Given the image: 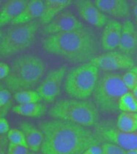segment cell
I'll list each match as a JSON object with an SVG mask.
<instances>
[{"instance_id": "cell-30", "label": "cell", "mask_w": 137, "mask_h": 154, "mask_svg": "<svg viewBox=\"0 0 137 154\" xmlns=\"http://www.w3.org/2000/svg\"><path fill=\"white\" fill-rule=\"evenodd\" d=\"M10 130H11L10 129V125L7 119L4 117H1L0 118V134L2 135L8 134Z\"/></svg>"}, {"instance_id": "cell-29", "label": "cell", "mask_w": 137, "mask_h": 154, "mask_svg": "<svg viewBox=\"0 0 137 154\" xmlns=\"http://www.w3.org/2000/svg\"><path fill=\"white\" fill-rule=\"evenodd\" d=\"M11 73V68L5 63H0V79H5Z\"/></svg>"}, {"instance_id": "cell-14", "label": "cell", "mask_w": 137, "mask_h": 154, "mask_svg": "<svg viewBox=\"0 0 137 154\" xmlns=\"http://www.w3.org/2000/svg\"><path fill=\"white\" fill-rule=\"evenodd\" d=\"M119 49L128 55L137 51V28L130 20H126L123 24Z\"/></svg>"}, {"instance_id": "cell-6", "label": "cell", "mask_w": 137, "mask_h": 154, "mask_svg": "<svg viewBox=\"0 0 137 154\" xmlns=\"http://www.w3.org/2000/svg\"><path fill=\"white\" fill-rule=\"evenodd\" d=\"M130 90L123 78L117 73H104L98 77L94 96L98 107L103 112H111L119 110L118 103L122 96Z\"/></svg>"}, {"instance_id": "cell-4", "label": "cell", "mask_w": 137, "mask_h": 154, "mask_svg": "<svg viewBox=\"0 0 137 154\" xmlns=\"http://www.w3.org/2000/svg\"><path fill=\"white\" fill-rule=\"evenodd\" d=\"M50 116L84 127L96 124L98 118L97 109L92 103L76 99H62L56 102L48 112Z\"/></svg>"}, {"instance_id": "cell-11", "label": "cell", "mask_w": 137, "mask_h": 154, "mask_svg": "<svg viewBox=\"0 0 137 154\" xmlns=\"http://www.w3.org/2000/svg\"><path fill=\"white\" fill-rule=\"evenodd\" d=\"M83 28V24L73 13L70 11H64L45 26L43 28V32L50 35L58 33L76 31Z\"/></svg>"}, {"instance_id": "cell-3", "label": "cell", "mask_w": 137, "mask_h": 154, "mask_svg": "<svg viewBox=\"0 0 137 154\" xmlns=\"http://www.w3.org/2000/svg\"><path fill=\"white\" fill-rule=\"evenodd\" d=\"M45 72L46 64L41 58L35 55H24L13 63L5 83L13 91L27 90L41 80Z\"/></svg>"}, {"instance_id": "cell-32", "label": "cell", "mask_w": 137, "mask_h": 154, "mask_svg": "<svg viewBox=\"0 0 137 154\" xmlns=\"http://www.w3.org/2000/svg\"><path fill=\"white\" fill-rule=\"evenodd\" d=\"M133 16H134L135 19H136V22H137V3L135 5V6L133 7Z\"/></svg>"}, {"instance_id": "cell-17", "label": "cell", "mask_w": 137, "mask_h": 154, "mask_svg": "<svg viewBox=\"0 0 137 154\" xmlns=\"http://www.w3.org/2000/svg\"><path fill=\"white\" fill-rule=\"evenodd\" d=\"M44 9V1L30 0L24 11L11 22L12 25L25 24L41 17Z\"/></svg>"}, {"instance_id": "cell-19", "label": "cell", "mask_w": 137, "mask_h": 154, "mask_svg": "<svg viewBox=\"0 0 137 154\" xmlns=\"http://www.w3.org/2000/svg\"><path fill=\"white\" fill-rule=\"evenodd\" d=\"M71 3V0H46L44 1V9L40 17L42 24L46 25Z\"/></svg>"}, {"instance_id": "cell-31", "label": "cell", "mask_w": 137, "mask_h": 154, "mask_svg": "<svg viewBox=\"0 0 137 154\" xmlns=\"http://www.w3.org/2000/svg\"><path fill=\"white\" fill-rule=\"evenodd\" d=\"M82 154H103V150L99 145H95L88 148Z\"/></svg>"}, {"instance_id": "cell-23", "label": "cell", "mask_w": 137, "mask_h": 154, "mask_svg": "<svg viewBox=\"0 0 137 154\" xmlns=\"http://www.w3.org/2000/svg\"><path fill=\"white\" fill-rule=\"evenodd\" d=\"M118 109L121 112H137V98L132 91L128 92L120 98Z\"/></svg>"}, {"instance_id": "cell-20", "label": "cell", "mask_w": 137, "mask_h": 154, "mask_svg": "<svg viewBox=\"0 0 137 154\" xmlns=\"http://www.w3.org/2000/svg\"><path fill=\"white\" fill-rule=\"evenodd\" d=\"M13 112L28 118H40L46 112V107L39 103L18 104L13 107Z\"/></svg>"}, {"instance_id": "cell-34", "label": "cell", "mask_w": 137, "mask_h": 154, "mask_svg": "<svg viewBox=\"0 0 137 154\" xmlns=\"http://www.w3.org/2000/svg\"><path fill=\"white\" fill-rule=\"evenodd\" d=\"M132 93H133V95H134L135 96H136V98H137V85L136 87H135L134 89L132 90Z\"/></svg>"}, {"instance_id": "cell-26", "label": "cell", "mask_w": 137, "mask_h": 154, "mask_svg": "<svg viewBox=\"0 0 137 154\" xmlns=\"http://www.w3.org/2000/svg\"><path fill=\"white\" fill-rule=\"evenodd\" d=\"M11 93L9 90L6 88H2L0 91V108H1V117H3V115L5 111V107L9 109L11 104Z\"/></svg>"}, {"instance_id": "cell-7", "label": "cell", "mask_w": 137, "mask_h": 154, "mask_svg": "<svg viewBox=\"0 0 137 154\" xmlns=\"http://www.w3.org/2000/svg\"><path fill=\"white\" fill-rule=\"evenodd\" d=\"M39 28L37 21L12 25L0 33V54L9 57L31 46Z\"/></svg>"}, {"instance_id": "cell-15", "label": "cell", "mask_w": 137, "mask_h": 154, "mask_svg": "<svg viewBox=\"0 0 137 154\" xmlns=\"http://www.w3.org/2000/svg\"><path fill=\"white\" fill-rule=\"evenodd\" d=\"M95 5L103 13L115 18H126L129 15V5L125 0H96Z\"/></svg>"}, {"instance_id": "cell-12", "label": "cell", "mask_w": 137, "mask_h": 154, "mask_svg": "<svg viewBox=\"0 0 137 154\" xmlns=\"http://www.w3.org/2000/svg\"><path fill=\"white\" fill-rule=\"evenodd\" d=\"M78 12L83 20L96 27H103L107 23V18L91 1L79 0L76 2Z\"/></svg>"}, {"instance_id": "cell-27", "label": "cell", "mask_w": 137, "mask_h": 154, "mask_svg": "<svg viewBox=\"0 0 137 154\" xmlns=\"http://www.w3.org/2000/svg\"><path fill=\"white\" fill-rule=\"evenodd\" d=\"M103 154H126L125 149L115 145V144L106 142L101 146Z\"/></svg>"}, {"instance_id": "cell-13", "label": "cell", "mask_w": 137, "mask_h": 154, "mask_svg": "<svg viewBox=\"0 0 137 154\" xmlns=\"http://www.w3.org/2000/svg\"><path fill=\"white\" fill-rule=\"evenodd\" d=\"M123 30V24L117 20L108 21L101 35V46L106 51H113L119 48Z\"/></svg>"}, {"instance_id": "cell-22", "label": "cell", "mask_w": 137, "mask_h": 154, "mask_svg": "<svg viewBox=\"0 0 137 154\" xmlns=\"http://www.w3.org/2000/svg\"><path fill=\"white\" fill-rule=\"evenodd\" d=\"M14 99L18 104H29L39 103L41 98L35 90H25L16 92L14 95Z\"/></svg>"}, {"instance_id": "cell-33", "label": "cell", "mask_w": 137, "mask_h": 154, "mask_svg": "<svg viewBox=\"0 0 137 154\" xmlns=\"http://www.w3.org/2000/svg\"><path fill=\"white\" fill-rule=\"evenodd\" d=\"M126 154H137V149H133V150H127Z\"/></svg>"}, {"instance_id": "cell-2", "label": "cell", "mask_w": 137, "mask_h": 154, "mask_svg": "<svg viewBox=\"0 0 137 154\" xmlns=\"http://www.w3.org/2000/svg\"><path fill=\"white\" fill-rule=\"evenodd\" d=\"M42 47L46 52L61 57L74 63L93 59L96 53V38L90 30L84 29L48 35Z\"/></svg>"}, {"instance_id": "cell-8", "label": "cell", "mask_w": 137, "mask_h": 154, "mask_svg": "<svg viewBox=\"0 0 137 154\" xmlns=\"http://www.w3.org/2000/svg\"><path fill=\"white\" fill-rule=\"evenodd\" d=\"M67 72L65 67H60L48 73L36 91L41 99L47 103H53L61 92V87Z\"/></svg>"}, {"instance_id": "cell-25", "label": "cell", "mask_w": 137, "mask_h": 154, "mask_svg": "<svg viewBox=\"0 0 137 154\" xmlns=\"http://www.w3.org/2000/svg\"><path fill=\"white\" fill-rule=\"evenodd\" d=\"M122 78L125 86L130 91H132L137 85V67L133 66L129 71L126 72Z\"/></svg>"}, {"instance_id": "cell-1", "label": "cell", "mask_w": 137, "mask_h": 154, "mask_svg": "<svg viewBox=\"0 0 137 154\" xmlns=\"http://www.w3.org/2000/svg\"><path fill=\"white\" fill-rule=\"evenodd\" d=\"M39 128L44 135L43 154H82L100 142L98 136L87 127L64 120L41 122Z\"/></svg>"}, {"instance_id": "cell-24", "label": "cell", "mask_w": 137, "mask_h": 154, "mask_svg": "<svg viewBox=\"0 0 137 154\" xmlns=\"http://www.w3.org/2000/svg\"><path fill=\"white\" fill-rule=\"evenodd\" d=\"M8 138L11 143L28 148L26 137H25L24 134L21 129L19 130L18 128L11 129L8 133Z\"/></svg>"}, {"instance_id": "cell-28", "label": "cell", "mask_w": 137, "mask_h": 154, "mask_svg": "<svg viewBox=\"0 0 137 154\" xmlns=\"http://www.w3.org/2000/svg\"><path fill=\"white\" fill-rule=\"evenodd\" d=\"M7 154H29V148L10 142Z\"/></svg>"}, {"instance_id": "cell-10", "label": "cell", "mask_w": 137, "mask_h": 154, "mask_svg": "<svg viewBox=\"0 0 137 154\" xmlns=\"http://www.w3.org/2000/svg\"><path fill=\"white\" fill-rule=\"evenodd\" d=\"M98 136L107 142L115 144L125 150L137 149V131L123 132L117 128L101 126L98 129Z\"/></svg>"}, {"instance_id": "cell-16", "label": "cell", "mask_w": 137, "mask_h": 154, "mask_svg": "<svg viewBox=\"0 0 137 154\" xmlns=\"http://www.w3.org/2000/svg\"><path fill=\"white\" fill-rule=\"evenodd\" d=\"M28 2L27 0H9L5 2L0 11V26L11 24L24 11Z\"/></svg>"}, {"instance_id": "cell-21", "label": "cell", "mask_w": 137, "mask_h": 154, "mask_svg": "<svg viewBox=\"0 0 137 154\" xmlns=\"http://www.w3.org/2000/svg\"><path fill=\"white\" fill-rule=\"evenodd\" d=\"M117 128L123 132L137 131V112H121L117 118Z\"/></svg>"}, {"instance_id": "cell-18", "label": "cell", "mask_w": 137, "mask_h": 154, "mask_svg": "<svg viewBox=\"0 0 137 154\" xmlns=\"http://www.w3.org/2000/svg\"><path fill=\"white\" fill-rule=\"evenodd\" d=\"M20 127L21 130L24 134L29 150L33 152L39 151L44 140V135L41 129L35 128L28 122L21 123Z\"/></svg>"}, {"instance_id": "cell-5", "label": "cell", "mask_w": 137, "mask_h": 154, "mask_svg": "<svg viewBox=\"0 0 137 154\" xmlns=\"http://www.w3.org/2000/svg\"><path fill=\"white\" fill-rule=\"evenodd\" d=\"M98 77L99 69L90 62L73 68L65 81L67 94L73 99H88L94 93Z\"/></svg>"}, {"instance_id": "cell-9", "label": "cell", "mask_w": 137, "mask_h": 154, "mask_svg": "<svg viewBox=\"0 0 137 154\" xmlns=\"http://www.w3.org/2000/svg\"><path fill=\"white\" fill-rule=\"evenodd\" d=\"M90 63L98 69L105 71L131 69L134 66V62L130 55L117 51H108L93 57Z\"/></svg>"}]
</instances>
